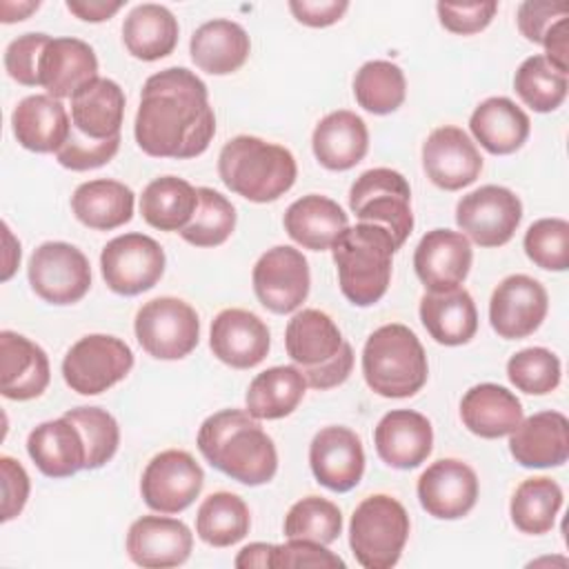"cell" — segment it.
<instances>
[{
	"label": "cell",
	"instance_id": "obj_1",
	"mask_svg": "<svg viewBox=\"0 0 569 569\" xmlns=\"http://www.w3.org/2000/svg\"><path fill=\"white\" fill-rule=\"evenodd\" d=\"M138 147L153 158H196L216 133L207 84L184 67L147 78L133 122Z\"/></svg>",
	"mask_w": 569,
	"mask_h": 569
},
{
	"label": "cell",
	"instance_id": "obj_2",
	"mask_svg": "<svg viewBox=\"0 0 569 569\" xmlns=\"http://www.w3.org/2000/svg\"><path fill=\"white\" fill-rule=\"evenodd\" d=\"M202 458L229 478L258 487L278 471V451L247 409H222L209 416L198 429Z\"/></svg>",
	"mask_w": 569,
	"mask_h": 569
},
{
	"label": "cell",
	"instance_id": "obj_3",
	"mask_svg": "<svg viewBox=\"0 0 569 569\" xmlns=\"http://www.w3.org/2000/svg\"><path fill=\"white\" fill-rule=\"evenodd\" d=\"M218 173L227 189L249 202H273L293 187L298 167L289 149L256 136H236L220 149Z\"/></svg>",
	"mask_w": 569,
	"mask_h": 569
},
{
	"label": "cell",
	"instance_id": "obj_4",
	"mask_svg": "<svg viewBox=\"0 0 569 569\" xmlns=\"http://www.w3.org/2000/svg\"><path fill=\"white\" fill-rule=\"evenodd\" d=\"M331 251L340 291L351 305L371 307L387 293L396 253L387 229L358 222L338 236Z\"/></svg>",
	"mask_w": 569,
	"mask_h": 569
},
{
	"label": "cell",
	"instance_id": "obj_5",
	"mask_svg": "<svg viewBox=\"0 0 569 569\" xmlns=\"http://www.w3.org/2000/svg\"><path fill=\"white\" fill-rule=\"evenodd\" d=\"M284 347L307 385L320 391L342 385L353 369L351 345L320 309H302L289 320Z\"/></svg>",
	"mask_w": 569,
	"mask_h": 569
},
{
	"label": "cell",
	"instance_id": "obj_6",
	"mask_svg": "<svg viewBox=\"0 0 569 569\" xmlns=\"http://www.w3.org/2000/svg\"><path fill=\"white\" fill-rule=\"evenodd\" d=\"M362 376L369 389L382 398L418 393L429 376L418 336L400 322L378 327L362 349Z\"/></svg>",
	"mask_w": 569,
	"mask_h": 569
},
{
	"label": "cell",
	"instance_id": "obj_7",
	"mask_svg": "<svg viewBox=\"0 0 569 569\" xmlns=\"http://www.w3.org/2000/svg\"><path fill=\"white\" fill-rule=\"evenodd\" d=\"M407 509L387 493L365 498L349 522V547L365 569H391L409 538Z\"/></svg>",
	"mask_w": 569,
	"mask_h": 569
},
{
	"label": "cell",
	"instance_id": "obj_8",
	"mask_svg": "<svg viewBox=\"0 0 569 569\" xmlns=\"http://www.w3.org/2000/svg\"><path fill=\"white\" fill-rule=\"evenodd\" d=\"M349 209L360 222L387 229L396 249L405 244L413 229L409 182L387 167L369 169L356 178L349 189Z\"/></svg>",
	"mask_w": 569,
	"mask_h": 569
},
{
	"label": "cell",
	"instance_id": "obj_9",
	"mask_svg": "<svg viewBox=\"0 0 569 569\" xmlns=\"http://www.w3.org/2000/svg\"><path fill=\"white\" fill-rule=\"evenodd\" d=\"M133 331L149 356L158 360H180L196 349L200 320L189 302L162 296L138 309Z\"/></svg>",
	"mask_w": 569,
	"mask_h": 569
},
{
	"label": "cell",
	"instance_id": "obj_10",
	"mask_svg": "<svg viewBox=\"0 0 569 569\" xmlns=\"http://www.w3.org/2000/svg\"><path fill=\"white\" fill-rule=\"evenodd\" d=\"M133 367V351L116 336L89 333L67 351L62 378L80 396H98L120 382Z\"/></svg>",
	"mask_w": 569,
	"mask_h": 569
},
{
	"label": "cell",
	"instance_id": "obj_11",
	"mask_svg": "<svg viewBox=\"0 0 569 569\" xmlns=\"http://www.w3.org/2000/svg\"><path fill=\"white\" fill-rule=\"evenodd\" d=\"M29 284L49 305H73L91 287L87 256L69 242H42L27 267Z\"/></svg>",
	"mask_w": 569,
	"mask_h": 569
},
{
	"label": "cell",
	"instance_id": "obj_12",
	"mask_svg": "<svg viewBox=\"0 0 569 569\" xmlns=\"http://www.w3.org/2000/svg\"><path fill=\"white\" fill-rule=\"evenodd\" d=\"M107 287L120 296H138L156 287L164 273L162 247L144 233H124L109 240L100 253Z\"/></svg>",
	"mask_w": 569,
	"mask_h": 569
},
{
	"label": "cell",
	"instance_id": "obj_13",
	"mask_svg": "<svg viewBox=\"0 0 569 569\" xmlns=\"http://www.w3.org/2000/svg\"><path fill=\"white\" fill-rule=\"evenodd\" d=\"M522 220L520 198L498 184H485L456 204V222L462 233L480 247L507 244Z\"/></svg>",
	"mask_w": 569,
	"mask_h": 569
},
{
	"label": "cell",
	"instance_id": "obj_14",
	"mask_svg": "<svg viewBox=\"0 0 569 569\" xmlns=\"http://www.w3.org/2000/svg\"><path fill=\"white\" fill-rule=\"evenodd\" d=\"M204 473L191 453L182 449L160 451L142 471L140 493L158 513L184 511L202 491Z\"/></svg>",
	"mask_w": 569,
	"mask_h": 569
},
{
	"label": "cell",
	"instance_id": "obj_15",
	"mask_svg": "<svg viewBox=\"0 0 569 569\" xmlns=\"http://www.w3.org/2000/svg\"><path fill=\"white\" fill-rule=\"evenodd\" d=\"M256 298L273 313L296 311L309 296V264L302 251L278 244L264 251L251 273Z\"/></svg>",
	"mask_w": 569,
	"mask_h": 569
},
{
	"label": "cell",
	"instance_id": "obj_16",
	"mask_svg": "<svg viewBox=\"0 0 569 569\" xmlns=\"http://www.w3.org/2000/svg\"><path fill=\"white\" fill-rule=\"evenodd\" d=\"M549 309L547 289L531 276H507L491 293L489 322L505 340L531 336L545 320Z\"/></svg>",
	"mask_w": 569,
	"mask_h": 569
},
{
	"label": "cell",
	"instance_id": "obj_17",
	"mask_svg": "<svg viewBox=\"0 0 569 569\" xmlns=\"http://www.w3.org/2000/svg\"><path fill=\"white\" fill-rule=\"evenodd\" d=\"M422 167L436 187L458 191L476 182L482 171V156L460 127L445 124L427 136L422 144Z\"/></svg>",
	"mask_w": 569,
	"mask_h": 569
},
{
	"label": "cell",
	"instance_id": "obj_18",
	"mask_svg": "<svg viewBox=\"0 0 569 569\" xmlns=\"http://www.w3.org/2000/svg\"><path fill=\"white\" fill-rule=\"evenodd\" d=\"M416 491L429 516L458 520L467 516L478 500V476L467 462L442 458L422 471Z\"/></svg>",
	"mask_w": 569,
	"mask_h": 569
},
{
	"label": "cell",
	"instance_id": "obj_19",
	"mask_svg": "<svg viewBox=\"0 0 569 569\" xmlns=\"http://www.w3.org/2000/svg\"><path fill=\"white\" fill-rule=\"evenodd\" d=\"M471 260L473 251L469 238L451 229L427 231L413 253L416 276L431 293L460 287L469 276Z\"/></svg>",
	"mask_w": 569,
	"mask_h": 569
},
{
	"label": "cell",
	"instance_id": "obj_20",
	"mask_svg": "<svg viewBox=\"0 0 569 569\" xmlns=\"http://www.w3.org/2000/svg\"><path fill=\"white\" fill-rule=\"evenodd\" d=\"M313 478L338 493L353 489L365 473V449L356 431L347 427L320 429L309 447Z\"/></svg>",
	"mask_w": 569,
	"mask_h": 569
},
{
	"label": "cell",
	"instance_id": "obj_21",
	"mask_svg": "<svg viewBox=\"0 0 569 569\" xmlns=\"http://www.w3.org/2000/svg\"><path fill=\"white\" fill-rule=\"evenodd\" d=\"M209 347L220 362L251 369L267 358L271 336L260 316L247 309H222L211 322Z\"/></svg>",
	"mask_w": 569,
	"mask_h": 569
},
{
	"label": "cell",
	"instance_id": "obj_22",
	"mask_svg": "<svg viewBox=\"0 0 569 569\" xmlns=\"http://www.w3.org/2000/svg\"><path fill=\"white\" fill-rule=\"evenodd\" d=\"M193 547L191 529L176 518L142 516L127 533V553L138 567H178L189 560Z\"/></svg>",
	"mask_w": 569,
	"mask_h": 569
},
{
	"label": "cell",
	"instance_id": "obj_23",
	"mask_svg": "<svg viewBox=\"0 0 569 569\" xmlns=\"http://www.w3.org/2000/svg\"><path fill=\"white\" fill-rule=\"evenodd\" d=\"M373 445L382 462L393 469L420 467L433 449L431 422L413 409L385 413L373 429Z\"/></svg>",
	"mask_w": 569,
	"mask_h": 569
},
{
	"label": "cell",
	"instance_id": "obj_24",
	"mask_svg": "<svg viewBox=\"0 0 569 569\" xmlns=\"http://www.w3.org/2000/svg\"><path fill=\"white\" fill-rule=\"evenodd\" d=\"M509 436V451L522 467H560L569 458V422L560 411H538L522 418Z\"/></svg>",
	"mask_w": 569,
	"mask_h": 569
},
{
	"label": "cell",
	"instance_id": "obj_25",
	"mask_svg": "<svg viewBox=\"0 0 569 569\" xmlns=\"http://www.w3.org/2000/svg\"><path fill=\"white\" fill-rule=\"evenodd\" d=\"M49 358L42 347L16 331H0V389L9 400L38 398L49 385Z\"/></svg>",
	"mask_w": 569,
	"mask_h": 569
},
{
	"label": "cell",
	"instance_id": "obj_26",
	"mask_svg": "<svg viewBox=\"0 0 569 569\" xmlns=\"http://www.w3.org/2000/svg\"><path fill=\"white\" fill-rule=\"evenodd\" d=\"M27 451L49 478H69L87 465L82 433L67 416L38 425L27 438Z\"/></svg>",
	"mask_w": 569,
	"mask_h": 569
},
{
	"label": "cell",
	"instance_id": "obj_27",
	"mask_svg": "<svg viewBox=\"0 0 569 569\" xmlns=\"http://www.w3.org/2000/svg\"><path fill=\"white\" fill-rule=\"evenodd\" d=\"M16 140L36 153H56L71 129L64 104L49 93L27 96L11 113Z\"/></svg>",
	"mask_w": 569,
	"mask_h": 569
},
{
	"label": "cell",
	"instance_id": "obj_28",
	"mask_svg": "<svg viewBox=\"0 0 569 569\" xmlns=\"http://www.w3.org/2000/svg\"><path fill=\"white\" fill-rule=\"evenodd\" d=\"M311 147L325 169L347 171L367 156L369 131L365 120L353 111H331L316 124Z\"/></svg>",
	"mask_w": 569,
	"mask_h": 569
},
{
	"label": "cell",
	"instance_id": "obj_29",
	"mask_svg": "<svg viewBox=\"0 0 569 569\" xmlns=\"http://www.w3.org/2000/svg\"><path fill=\"white\" fill-rule=\"evenodd\" d=\"M96 78L98 58L84 40L51 38L40 62V87H44L51 98H71Z\"/></svg>",
	"mask_w": 569,
	"mask_h": 569
},
{
	"label": "cell",
	"instance_id": "obj_30",
	"mask_svg": "<svg viewBox=\"0 0 569 569\" xmlns=\"http://www.w3.org/2000/svg\"><path fill=\"white\" fill-rule=\"evenodd\" d=\"M124 118V91L109 78H96L71 96V124L91 140L120 136Z\"/></svg>",
	"mask_w": 569,
	"mask_h": 569
},
{
	"label": "cell",
	"instance_id": "obj_31",
	"mask_svg": "<svg viewBox=\"0 0 569 569\" xmlns=\"http://www.w3.org/2000/svg\"><path fill=\"white\" fill-rule=\"evenodd\" d=\"M284 231L293 242L311 251H327L349 227L345 209L325 196L309 193L298 198L284 211Z\"/></svg>",
	"mask_w": 569,
	"mask_h": 569
},
{
	"label": "cell",
	"instance_id": "obj_32",
	"mask_svg": "<svg viewBox=\"0 0 569 569\" xmlns=\"http://www.w3.org/2000/svg\"><path fill=\"white\" fill-rule=\"evenodd\" d=\"M465 427L480 438L509 436L522 420V405L507 387L482 382L471 387L460 400Z\"/></svg>",
	"mask_w": 569,
	"mask_h": 569
},
{
	"label": "cell",
	"instance_id": "obj_33",
	"mask_svg": "<svg viewBox=\"0 0 569 569\" xmlns=\"http://www.w3.org/2000/svg\"><path fill=\"white\" fill-rule=\"evenodd\" d=\"M251 51L247 31L233 20H209L200 24L189 42L191 60L200 71L211 76H227L238 71Z\"/></svg>",
	"mask_w": 569,
	"mask_h": 569
},
{
	"label": "cell",
	"instance_id": "obj_34",
	"mask_svg": "<svg viewBox=\"0 0 569 569\" xmlns=\"http://www.w3.org/2000/svg\"><path fill=\"white\" fill-rule=\"evenodd\" d=\"M420 320L427 333L447 347L469 342L478 331V311L467 289L456 287L449 291L431 293L420 298Z\"/></svg>",
	"mask_w": 569,
	"mask_h": 569
},
{
	"label": "cell",
	"instance_id": "obj_35",
	"mask_svg": "<svg viewBox=\"0 0 569 569\" xmlns=\"http://www.w3.org/2000/svg\"><path fill=\"white\" fill-rule=\"evenodd\" d=\"M529 116L505 96L482 100L469 118L473 138L493 156L518 151L529 138Z\"/></svg>",
	"mask_w": 569,
	"mask_h": 569
},
{
	"label": "cell",
	"instance_id": "obj_36",
	"mask_svg": "<svg viewBox=\"0 0 569 569\" xmlns=\"http://www.w3.org/2000/svg\"><path fill=\"white\" fill-rule=\"evenodd\" d=\"M178 20L162 4H138L122 22V42L127 51L144 62L169 56L178 44Z\"/></svg>",
	"mask_w": 569,
	"mask_h": 569
},
{
	"label": "cell",
	"instance_id": "obj_37",
	"mask_svg": "<svg viewBox=\"0 0 569 569\" xmlns=\"http://www.w3.org/2000/svg\"><path fill=\"white\" fill-rule=\"evenodd\" d=\"M71 211L84 227L111 231L131 220L133 191L118 180H89L73 191Z\"/></svg>",
	"mask_w": 569,
	"mask_h": 569
},
{
	"label": "cell",
	"instance_id": "obj_38",
	"mask_svg": "<svg viewBox=\"0 0 569 569\" xmlns=\"http://www.w3.org/2000/svg\"><path fill=\"white\" fill-rule=\"evenodd\" d=\"M307 380L293 365L271 367L258 373L247 389V411L258 420H278L289 416L305 398Z\"/></svg>",
	"mask_w": 569,
	"mask_h": 569
},
{
	"label": "cell",
	"instance_id": "obj_39",
	"mask_svg": "<svg viewBox=\"0 0 569 569\" xmlns=\"http://www.w3.org/2000/svg\"><path fill=\"white\" fill-rule=\"evenodd\" d=\"M198 207V189L176 176L151 180L140 196V213L160 231H182Z\"/></svg>",
	"mask_w": 569,
	"mask_h": 569
},
{
	"label": "cell",
	"instance_id": "obj_40",
	"mask_svg": "<svg viewBox=\"0 0 569 569\" xmlns=\"http://www.w3.org/2000/svg\"><path fill=\"white\" fill-rule=\"evenodd\" d=\"M251 527L247 502L229 491H216L202 500L196 513V533L211 547L240 542Z\"/></svg>",
	"mask_w": 569,
	"mask_h": 569
},
{
	"label": "cell",
	"instance_id": "obj_41",
	"mask_svg": "<svg viewBox=\"0 0 569 569\" xmlns=\"http://www.w3.org/2000/svg\"><path fill=\"white\" fill-rule=\"evenodd\" d=\"M562 507V489L556 480L540 476L527 478L511 496L509 513L516 529L529 536H542L553 529Z\"/></svg>",
	"mask_w": 569,
	"mask_h": 569
},
{
	"label": "cell",
	"instance_id": "obj_42",
	"mask_svg": "<svg viewBox=\"0 0 569 569\" xmlns=\"http://www.w3.org/2000/svg\"><path fill=\"white\" fill-rule=\"evenodd\" d=\"M356 102L376 116L396 111L407 96V80L402 69L389 60L365 62L353 78Z\"/></svg>",
	"mask_w": 569,
	"mask_h": 569
},
{
	"label": "cell",
	"instance_id": "obj_43",
	"mask_svg": "<svg viewBox=\"0 0 569 569\" xmlns=\"http://www.w3.org/2000/svg\"><path fill=\"white\" fill-rule=\"evenodd\" d=\"M513 89L527 107L549 113L567 98V73L558 71L545 56H531L518 67Z\"/></svg>",
	"mask_w": 569,
	"mask_h": 569
},
{
	"label": "cell",
	"instance_id": "obj_44",
	"mask_svg": "<svg viewBox=\"0 0 569 569\" xmlns=\"http://www.w3.org/2000/svg\"><path fill=\"white\" fill-rule=\"evenodd\" d=\"M236 227L233 204L209 187H198V207L189 224L180 231L182 240L193 247H218Z\"/></svg>",
	"mask_w": 569,
	"mask_h": 569
},
{
	"label": "cell",
	"instance_id": "obj_45",
	"mask_svg": "<svg viewBox=\"0 0 569 569\" xmlns=\"http://www.w3.org/2000/svg\"><path fill=\"white\" fill-rule=\"evenodd\" d=\"M284 536L329 545L342 533L340 509L320 496H307L291 505L284 516Z\"/></svg>",
	"mask_w": 569,
	"mask_h": 569
},
{
	"label": "cell",
	"instance_id": "obj_46",
	"mask_svg": "<svg viewBox=\"0 0 569 569\" xmlns=\"http://www.w3.org/2000/svg\"><path fill=\"white\" fill-rule=\"evenodd\" d=\"M64 416L82 433L87 447L84 469H100L107 465L120 445V429L116 418L100 407H78L69 409Z\"/></svg>",
	"mask_w": 569,
	"mask_h": 569
},
{
	"label": "cell",
	"instance_id": "obj_47",
	"mask_svg": "<svg viewBox=\"0 0 569 569\" xmlns=\"http://www.w3.org/2000/svg\"><path fill=\"white\" fill-rule=\"evenodd\" d=\"M507 376L518 391L545 396L560 385V360L545 347H529L509 358Z\"/></svg>",
	"mask_w": 569,
	"mask_h": 569
},
{
	"label": "cell",
	"instance_id": "obj_48",
	"mask_svg": "<svg viewBox=\"0 0 569 569\" xmlns=\"http://www.w3.org/2000/svg\"><path fill=\"white\" fill-rule=\"evenodd\" d=\"M525 253L547 271L569 267V222L562 218H540L525 233Z\"/></svg>",
	"mask_w": 569,
	"mask_h": 569
},
{
	"label": "cell",
	"instance_id": "obj_49",
	"mask_svg": "<svg viewBox=\"0 0 569 569\" xmlns=\"http://www.w3.org/2000/svg\"><path fill=\"white\" fill-rule=\"evenodd\" d=\"M120 149V136L111 140H91L80 131L69 129L64 144L56 151V160L71 171H89L107 164Z\"/></svg>",
	"mask_w": 569,
	"mask_h": 569
},
{
	"label": "cell",
	"instance_id": "obj_50",
	"mask_svg": "<svg viewBox=\"0 0 569 569\" xmlns=\"http://www.w3.org/2000/svg\"><path fill=\"white\" fill-rule=\"evenodd\" d=\"M51 38L47 33H22L4 51L7 73L24 87L40 84V62Z\"/></svg>",
	"mask_w": 569,
	"mask_h": 569
},
{
	"label": "cell",
	"instance_id": "obj_51",
	"mask_svg": "<svg viewBox=\"0 0 569 569\" xmlns=\"http://www.w3.org/2000/svg\"><path fill=\"white\" fill-rule=\"evenodd\" d=\"M273 569L291 567H345V560L329 551L325 545L302 538H289L284 545H273L271 553Z\"/></svg>",
	"mask_w": 569,
	"mask_h": 569
},
{
	"label": "cell",
	"instance_id": "obj_52",
	"mask_svg": "<svg viewBox=\"0 0 569 569\" xmlns=\"http://www.w3.org/2000/svg\"><path fill=\"white\" fill-rule=\"evenodd\" d=\"M438 18L440 24L458 36H471L482 31L496 16L498 4L496 2H438Z\"/></svg>",
	"mask_w": 569,
	"mask_h": 569
},
{
	"label": "cell",
	"instance_id": "obj_53",
	"mask_svg": "<svg viewBox=\"0 0 569 569\" xmlns=\"http://www.w3.org/2000/svg\"><path fill=\"white\" fill-rule=\"evenodd\" d=\"M569 16V7L562 2H540L527 0L518 7V29L520 33L536 44H542L545 33L556 24L560 18Z\"/></svg>",
	"mask_w": 569,
	"mask_h": 569
},
{
	"label": "cell",
	"instance_id": "obj_54",
	"mask_svg": "<svg viewBox=\"0 0 569 569\" xmlns=\"http://www.w3.org/2000/svg\"><path fill=\"white\" fill-rule=\"evenodd\" d=\"M0 476H2V516L0 518L2 522H9L24 509L31 482L24 467L9 456L0 458Z\"/></svg>",
	"mask_w": 569,
	"mask_h": 569
},
{
	"label": "cell",
	"instance_id": "obj_55",
	"mask_svg": "<svg viewBox=\"0 0 569 569\" xmlns=\"http://www.w3.org/2000/svg\"><path fill=\"white\" fill-rule=\"evenodd\" d=\"M291 13L307 27H329L349 9L347 0H291Z\"/></svg>",
	"mask_w": 569,
	"mask_h": 569
},
{
	"label": "cell",
	"instance_id": "obj_56",
	"mask_svg": "<svg viewBox=\"0 0 569 569\" xmlns=\"http://www.w3.org/2000/svg\"><path fill=\"white\" fill-rule=\"evenodd\" d=\"M542 47H545V58L562 73L569 71L567 64V56H569V16L560 18L556 24H551V29L545 33L542 38Z\"/></svg>",
	"mask_w": 569,
	"mask_h": 569
},
{
	"label": "cell",
	"instance_id": "obj_57",
	"mask_svg": "<svg viewBox=\"0 0 569 569\" xmlns=\"http://www.w3.org/2000/svg\"><path fill=\"white\" fill-rule=\"evenodd\" d=\"M67 9L84 22H102L109 20L116 11L122 9V2H104V0H67Z\"/></svg>",
	"mask_w": 569,
	"mask_h": 569
},
{
	"label": "cell",
	"instance_id": "obj_58",
	"mask_svg": "<svg viewBox=\"0 0 569 569\" xmlns=\"http://www.w3.org/2000/svg\"><path fill=\"white\" fill-rule=\"evenodd\" d=\"M271 553H273V545L251 542V545L242 547L240 553L236 556V567H240V569L271 567Z\"/></svg>",
	"mask_w": 569,
	"mask_h": 569
},
{
	"label": "cell",
	"instance_id": "obj_59",
	"mask_svg": "<svg viewBox=\"0 0 569 569\" xmlns=\"http://www.w3.org/2000/svg\"><path fill=\"white\" fill-rule=\"evenodd\" d=\"M4 231V269H2V280H9L20 262V242L13 240L11 231L7 224H2Z\"/></svg>",
	"mask_w": 569,
	"mask_h": 569
},
{
	"label": "cell",
	"instance_id": "obj_60",
	"mask_svg": "<svg viewBox=\"0 0 569 569\" xmlns=\"http://www.w3.org/2000/svg\"><path fill=\"white\" fill-rule=\"evenodd\" d=\"M40 7V2L36 0V2H18V4H13V2H2L0 4V13H2V22H16V20H24L31 11H36Z\"/></svg>",
	"mask_w": 569,
	"mask_h": 569
}]
</instances>
